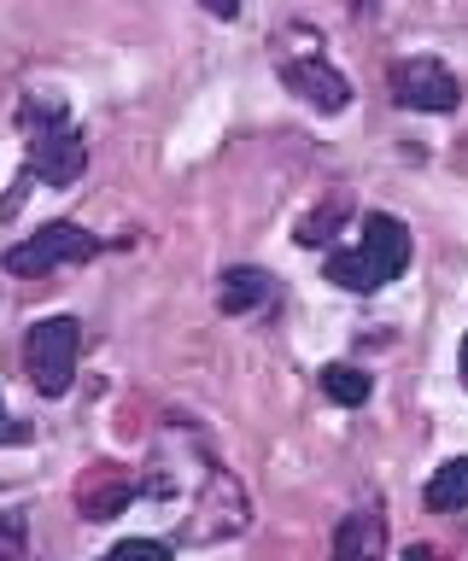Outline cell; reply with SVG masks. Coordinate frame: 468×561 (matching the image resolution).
<instances>
[{
    "label": "cell",
    "instance_id": "cell-1",
    "mask_svg": "<svg viewBox=\"0 0 468 561\" xmlns=\"http://www.w3.org/2000/svg\"><path fill=\"white\" fill-rule=\"evenodd\" d=\"M404 270H410V228L398 222L392 210L363 217L357 245H345V252L328 257V280L345 287V293H380V287H392Z\"/></svg>",
    "mask_w": 468,
    "mask_h": 561
},
{
    "label": "cell",
    "instance_id": "cell-2",
    "mask_svg": "<svg viewBox=\"0 0 468 561\" xmlns=\"http://www.w3.org/2000/svg\"><path fill=\"white\" fill-rule=\"evenodd\" d=\"M247 520H252L247 485L235 473H222L217 462H199V497L182 515V538L187 543H222V538L247 533Z\"/></svg>",
    "mask_w": 468,
    "mask_h": 561
},
{
    "label": "cell",
    "instance_id": "cell-3",
    "mask_svg": "<svg viewBox=\"0 0 468 561\" xmlns=\"http://www.w3.org/2000/svg\"><path fill=\"white\" fill-rule=\"evenodd\" d=\"M77 351H82L77 316H47V322L30 328L24 363H30V380H36L42 398H65V392H71V380H77Z\"/></svg>",
    "mask_w": 468,
    "mask_h": 561
},
{
    "label": "cell",
    "instance_id": "cell-4",
    "mask_svg": "<svg viewBox=\"0 0 468 561\" xmlns=\"http://www.w3.org/2000/svg\"><path fill=\"white\" fill-rule=\"evenodd\" d=\"M392 100L404 105V112H427V117H445V112H457L463 105V82H457V70L440 65V59H427V53H415V59H398L392 65Z\"/></svg>",
    "mask_w": 468,
    "mask_h": 561
},
{
    "label": "cell",
    "instance_id": "cell-5",
    "mask_svg": "<svg viewBox=\"0 0 468 561\" xmlns=\"http://www.w3.org/2000/svg\"><path fill=\"white\" fill-rule=\"evenodd\" d=\"M100 252V240L89 234V228H77V222H47L36 228L30 240H19L7 257H0V270L7 275H47V270H59V263H89Z\"/></svg>",
    "mask_w": 468,
    "mask_h": 561
},
{
    "label": "cell",
    "instance_id": "cell-6",
    "mask_svg": "<svg viewBox=\"0 0 468 561\" xmlns=\"http://www.w3.org/2000/svg\"><path fill=\"white\" fill-rule=\"evenodd\" d=\"M89 170V140L71 123H54V129H30V147H24V175L30 182H47V187H71L82 182Z\"/></svg>",
    "mask_w": 468,
    "mask_h": 561
},
{
    "label": "cell",
    "instance_id": "cell-7",
    "mask_svg": "<svg viewBox=\"0 0 468 561\" xmlns=\"http://www.w3.org/2000/svg\"><path fill=\"white\" fill-rule=\"evenodd\" d=\"M275 70H282V82L305 105H317V112H345V105H352V82H345L322 53H275Z\"/></svg>",
    "mask_w": 468,
    "mask_h": 561
},
{
    "label": "cell",
    "instance_id": "cell-8",
    "mask_svg": "<svg viewBox=\"0 0 468 561\" xmlns=\"http://www.w3.org/2000/svg\"><path fill=\"white\" fill-rule=\"evenodd\" d=\"M387 550V520L380 508H352L340 526H334V561H380Z\"/></svg>",
    "mask_w": 468,
    "mask_h": 561
},
{
    "label": "cell",
    "instance_id": "cell-9",
    "mask_svg": "<svg viewBox=\"0 0 468 561\" xmlns=\"http://www.w3.org/2000/svg\"><path fill=\"white\" fill-rule=\"evenodd\" d=\"M135 480H124L112 462H100L89 480H82V491H77V508H82V520H112L117 508H129V497H135Z\"/></svg>",
    "mask_w": 468,
    "mask_h": 561
},
{
    "label": "cell",
    "instance_id": "cell-10",
    "mask_svg": "<svg viewBox=\"0 0 468 561\" xmlns=\"http://www.w3.org/2000/svg\"><path fill=\"white\" fill-rule=\"evenodd\" d=\"M270 298V275L264 270H229L222 275V287H217V310L222 316H247L258 310Z\"/></svg>",
    "mask_w": 468,
    "mask_h": 561
},
{
    "label": "cell",
    "instance_id": "cell-11",
    "mask_svg": "<svg viewBox=\"0 0 468 561\" xmlns=\"http://www.w3.org/2000/svg\"><path fill=\"white\" fill-rule=\"evenodd\" d=\"M427 508L433 515H457V508H468V456H450V462L427 480Z\"/></svg>",
    "mask_w": 468,
    "mask_h": 561
},
{
    "label": "cell",
    "instance_id": "cell-12",
    "mask_svg": "<svg viewBox=\"0 0 468 561\" xmlns=\"http://www.w3.org/2000/svg\"><path fill=\"white\" fill-rule=\"evenodd\" d=\"M322 398L340 403V410H357V403H369V375L352 363H328L322 368Z\"/></svg>",
    "mask_w": 468,
    "mask_h": 561
},
{
    "label": "cell",
    "instance_id": "cell-13",
    "mask_svg": "<svg viewBox=\"0 0 468 561\" xmlns=\"http://www.w3.org/2000/svg\"><path fill=\"white\" fill-rule=\"evenodd\" d=\"M100 561H170V543L164 538H124V543H112Z\"/></svg>",
    "mask_w": 468,
    "mask_h": 561
},
{
    "label": "cell",
    "instance_id": "cell-14",
    "mask_svg": "<svg viewBox=\"0 0 468 561\" xmlns=\"http://www.w3.org/2000/svg\"><path fill=\"white\" fill-rule=\"evenodd\" d=\"M24 543H30V526H24V515H0V561H24Z\"/></svg>",
    "mask_w": 468,
    "mask_h": 561
},
{
    "label": "cell",
    "instance_id": "cell-15",
    "mask_svg": "<svg viewBox=\"0 0 468 561\" xmlns=\"http://www.w3.org/2000/svg\"><path fill=\"white\" fill-rule=\"evenodd\" d=\"M199 7L212 12V18H235V12H240V0H199Z\"/></svg>",
    "mask_w": 468,
    "mask_h": 561
},
{
    "label": "cell",
    "instance_id": "cell-16",
    "mask_svg": "<svg viewBox=\"0 0 468 561\" xmlns=\"http://www.w3.org/2000/svg\"><path fill=\"white\" fill-rule=\"evenodd\" d=\"M457 368H463V386H468V340L457 345Z\"/></svg>",
    "mask_w": 468,
    "mask_h": 561
},
{
    "label": "cell",
    "instance_id": "cell-17",
    "mask_svg": "<svg viewBox=\"0 0 468 561\" xmlns=\"http://www.w3.org/2000/svg\"><path fill=\"white\" fill-rule=\"evenodd\" d=\"M380 7V0H352V12H375Z\"/></svg>",
    "mask_w": 468,
    "mask_h": 561
},
{
    "label": "cell",
    "instance_id": "cell-18",
    "mask_svg": "<svg viewBox=\"0 0 468 561\" xmlns=\"http://www.w3.org/2000/svg\"><path fill=\"white\" fill-rule=\"evenodd\" d=\"M404 561H433L427 550H404Z\"/></svg>",
    "mask_w": 468,
    "mask_h": 561
},
{
    "label": "cell",
    "instance_id": "cell-19",
    "mask_svg": "<svg viewBox=\"0 0 468 561\" xmlns=\"http://www.w3.org/2000/svg\"><path fill=\"white\" fill-rule=\"evenodd\" d=\"M0 433H7V427H0ZM7 438H24V433H19V427H12V433H7Z\"/></svg>",
    "mask_w": 468,
    "mask_h": 561
}]
</instances>
